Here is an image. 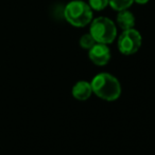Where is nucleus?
<instances>
[{"mask_svg":"<svg viewBox=\"0 0 155 155\" xmlns=\"http://www.w3.org/2000/svg\"><path fill=\"white\" fill-rule=\"evenodd\" d=\"M90 84L93 93L107 101L118 99L121 94V87L118 79L108 73H100L96 75Z\"/></svg>","mask_w":155,"mask_h":155,"instance_id":"f257e3e1","label":"nucleus"},{"mask_svg":"<svg viewBox=\"0 0 155 155\" xmlns=\"http://www.w3.org/2000/svg\"><path fill=\"white\" fill-rule=\"evenodd\" d=\"M64 16L71 25L83 28L93 20V10L84 1L73 0L65 6Z\"/></svg>","mask_w":155,"mask_h":155,"instance_id":"f03ea898","label":"nucleus"},{"mask_svg":"<svg viewBox=\"0 0 155 155\" xmlns=\"http://www.w3.org/2000/svg\"><path fill=\"white\" fill-rule=\"evenodd\" d=\"M89 33L96 42L110 45L115 40L117 29L115 23L107 17H98L90 23Z\"/></svg>","mask_w":155,"mask_h":155,"instance_id":"7ed1b4c3","label":"nucleus"},{"mask_svg":"<svg viewBox=\"0 0 155 155\" xmlns=\"http://www.w3.org/2000/svg\"><path fill=\"white\" fill-rule=\"evenodd\" d=\"M141 45V35L137 30H124L118 38V50L123 55H132L139 50Z\"/></svg>","mask_w":155,"mask_h":155,"instance_id":"20e7f679","label":"nucleus"},{"mask_svg":"<svg viewBox=\"0 0 155 155\" xmlns=\"http://www.w3.org/2000/svg\"><path fill=\"white\" fill-rule=\"evenodd\" d=\"M89 59L97 65L107 64L111 59V51L104 43L97 42L91 49L88 50Z\"/></svg>","mask_w":155,"mask_h":155,"instance_id":"39448f33","label":"nucleus"},{"mask_svg":"<svg viewBox=\"0 0 155 155\" xmlns=\"http://www.w3.org/2000/svg\"><path fill=\"white\" fill-rule=\"evenodd\" d=\"M93 93L91 84L84 80L78 81L72 88V95L78 100H87Z\"/></svg>","mask_w":155,"mask_h":155,"instance_id":"423d86ee","label":"nucleus"},{"mask_svg":"<svg viewBox=\"0 0 155 155\" xmlns=\"http://www.w3.org/2000/svg\"><path fill=\"white\" fill-rule=\"evenodd\" d=\"M117 23L122 30L133 29L135 25V17L133 13L128 10H123L118 12L117 15Z\"/></svg>","mask_w":155,"mask_h":155,"instance_id":"0eeeda50","label":"nucleus"},{"mask_svg":"<svg viewBox=\"0 0 155 155\" xmlns=\"http://www.w3.org/2000/svg\"><path fill=\"white\" fill-rule=\"evenodd\" d=\"M134 0H108V4L113 10L120 12V11L128 10L133 4Z\"/></svg>","mask_w":155,"mask_h":155,"instance_id":"6e6552de","label":"nucleus"},{"mask_svg":"<svg viewBox=\"0 0 155 155\" xmlns=\"http://www.w3.org/2000/svg\"><path fill=\"white\" fill-rule=\"evenodd\" d=\"M79 43H80V45L83 48V49L89 50V49H91L97 42H96V40L93 39V37L90 35V33H88V34H84L82 37H81Z\"/></svg>","mask_w":155,"mask_h":155,"instance_id":"1a4fd4ad","label":"nucleus"},{"mask_svg":"<svg viewBox=\"0 0 155 155\" xmlns=\"http://www.w3.org/2000/svg\"><path fill=\"white\" fill-rule=\"evenodd\" d=\"M108 0H89L88 5L90 6L91 10L95 11H102L107 6Z\"/></svg>","mask_w":155,"mask_h":155,"instance_id":"9d476101","label":"nucleus"},{"mask_svg":"<svg viewBox=\"0 0 155 155\" xmlns=\"http://www.w3.org/2000/svg\"><path fill=\"white\" fill-rule=\"evenodd\" d=\"M134 2H136L138 4H146L149 2V0H134Z\"/></svg>","mask_w":155,"mask_h":155,"instance_id":"9b49d317","label":"nucleus"}]
</instances>
